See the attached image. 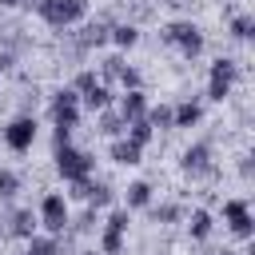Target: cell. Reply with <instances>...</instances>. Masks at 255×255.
Returning a JSON list of instances; mask_svg holds the SVG:
<instances>
[{
	"instance_id": "1",
	"label": "cell",
	"mask_w": 255,
	"mask_h": 255,
	"mask_svg": "<svg viewBox=\"0 0 255 255\" xmlns=\"http://www.w3.org/2000/svg\"><path fill=\"white\" fill-rule=\"evenodd\" d=\"M52 159H56V171H60L64 183L88 179L92 167H96V159H92L84 147H72V139H68V143H52Z\"/></svg>"
},
{
	"instance_id": "2",
	"label": "cell",
	"mask_w": 255,
	"mask_h": 255,
	"mask_svg": "<svg viewBox=\"0 0 255 255\" xmlns=\"http://www.w3.org/2000/svg\"><path fill=\"white\" fill-rule=\"evenodd\" d=\"M159 40L171 44V48H179L183 60H195V56L203 52V28L191 24V20H171V24H163V28H159Z\"/></svg>"
},
{
	"instance_id": "3",
	"label": "cell",
	"mask_w": 255,
	"mask_h": 255,
	"mask_svg": "<svg viewBox=\"0 0 255 255\" xmlns=\"http://www.w3.org/2000/svg\"><path fill=\"white\" fill-rule=\"evenodd\" d=\"M36 16L52 28H72L80 20H88V0H40L36 4Z\"/></svg>"
},
{
	"instance_id": "4",
	"label": "cell",
	"mask_w": 255,
	"mask_h": 255,
	"mask_svg": "<svg viewBox=\"0 0 255 255\" xmlns=\"http://www.w3.org/2000/svg\"><path fill=\"white\" fill-rule=\"evenodd\" d=\"M235 76H239V64L231 60V56H219L215 64H211V72H207V100H215V104H223L227 96H231V88H235Z\"/></svg>"
},
{
	"instance_id": "5",
	"label": "cell",
	"mask_w": 255,
	"mask_h": 255,
	"mask_svg": "<svg viewBox=\"0 0 255 255\" xmlns=\"http://www.w3.org/2000/svg\"><path fill=\"white\" fill-rule=\"evenodd\" d=\"M179 167H183V175H191V179H215V175H219V167H215V159H211V143H207V139H199V143L183 147Z\"/></svg>"
},
{
	"instance_id": "6",
	"label": "cell",
	"mask_w": 255,
	"mask_h": 255,
	"mask_svg": "<svg viewBox=\"0 0 255 255\" xmlns=\"http://www.w3.org/2000/svg\"><path fill=\"white\" fill-rule=\"evenodd\" d=\"M48 116H52V128H76L80 124V92L76 88H60V92H52V108H48Z\"/></svg>"
},
{
	"instance_id": "7",
	"label": "cell",
	"mask_w": 255,
	"mask_h": 255,
	"mask_svg": "<svg viewBox=\"0 0 255 255\" xmlns=\"http://www.w3.org/2000/svg\"><path fill=\"white\" fill-rule=\"evenodd\" d=\"M68 199L60 195V191H48L44 199H40V211H36V219H40V227L48 231V235H64V227H68Z\"/></svg>"
},
{
	"instance_id": "8",
	"label": "cell",
	"mask_w": 255,
	"mask_h": 255,
	"mask_svg": "<svg viewBox=\"0 0 255 255\" xmlns=\"http://www.w3.org/2000/svg\"><path fill=\"white\" fill-rule=\"evenodd\" d=\"M128 223H131L128 207H112V211H108V219H104V231H100V251H104V255H120V251H124Z\"/></svg>"
},
{
	"instance_id": "9",
	"label": "cell",
	"mask_w": 255,
	"mask_h": 255,
	"mask_svg": "<svg viewBox=\"0 0 255 255\" xmlns=\"http://www.w3.org/2000/svg\"><path fill=\"white\" fill-rule=\"evenodd\" d=\"M0 139L12 147V151H28L32 143H36V116H12L4 128H0Z\"/></svg>"
},
{
	"instance_id": "10",
	"label": "cell",
	"mask_w": 255,
	"mask_h": 255,
	"mask_svg": "<svg viewBox=\"0 0 255 255\" xmlns=\"http://www.w3.org/2000/svg\"><path fill=\"white\" fill-rule=\"evenodd\" d=\"M223 223L235 239H251L255 235V219H251V207L243 199H223Z\"/></svg>"
},
{
	"instance_id": "11",
	"label": "cell",
	"mask_w": 255,
	"mask_h": 255,
	"mask_svg": "<svg viewBox=\"0 0 255 255\" xmlns=\"http://www.w3.org/2000/svg\"><path fill=\"white\" fill-rule=\"evenodd\" d=\"M4 227H8V239H32L40 219H36L32 207H8L4 211Z\"/></svg>"
},
{
	"instance_id": "12",
	"label": "cell",
	"mask_w": 255,
	"mask_h": 255,
	"mask_svg": "<svg viewBox=\"0 0 255 255\" xmlns=\"http://www.w3.org/2000/svg\"><path fill=\"white\" fill-rule=\"evenodd\" d=\"M147 215H151V223L171 227V223H183L187 207H183V203H175V199H163V203H147Z\"/></svg>"
},
{
	"instance_id": "13",
	"label": "cell",
	"mask_w": 255,
	"mask_h": 255,
	"mask_svg": "<svg viewBox=\"0 0 255 255\" xmlns=\"http://www.w3.org/2000/svg\"><path fill=\"white\" fill-rule=\"evenodd\" d=\"M199 120H203V104H199L195 96L171 108V131H175V128H195Z\"/></svg>"
},
{
	"instance_id": "14",
	"label": "cell",
	"mask_w": 255,
	"mask_h": 255,
	"mask_svg": "<svg viewBox=\"0 0 255 255\" xmlns=\"http://www.w3.org/2000/svg\"><path fill=\"white\" fill-rule=\"evenodd\" d=\"M108 155H112L116 163H124V167H135V163L143 159V147H139V143H131L128 135H116V139H112V147H108Z\"/></svg>"
},
{
	"instance_id": "15",
	"label": "cell",
	"mask_w": 255,
	"mask_h": 255,
	"mask_svg": "<svg viewBox=\"0 0 255 255\" xmlns=\"http://www.w3.org/2000/svg\"><path fill=\"white\" fill-rule=\"evenodd\" d=\"M108 44H116L120 52L135 48V44H139V24H131V20H116L112 32H108Z\"/></svg>"
},
{
	"instance_id": "16",
	"label": "cell",
	"mask_w": 255,
	"mask_h": 255,
	"mask_svg": "<svg viewBox=\"0 0 255 255\" xmlns=\"http://www.w3.org/2000/svg\"><path fill=\"white\" fill-rule=\"evenodd\" d=\"M124 120H139V116H147V96H143V88H128L124 96H120V108H116Z\"/></svg>"
},
{
	"instance_id": "17",
	"label": "cell",
	"mask_w": 255,
	"mask_h": 255,
	"mask_svg": "<svg viewBox=\"0 0 255 255\" xmlns=\"http://www.w3.org/2000/svg\"><path fill=\"white\" fill-rule=\"evenodd\" d=\"M183 223H187V235H191L195 243H203V239L211 235V227H215V215H211L207 207H195L191 215H183Z\"/></svg>"
},
{
	"instance_id": "18",
	"label": "cell",
	"mask_w": 255,
	"mask_h": 255,
	"mask_svg": "<svg viewBox=\"0 0 255 255\" xmlns=\"http://www.w3.org/2000/svg\"><path fill=\"white\" fill-rule=\"evenodd\" d=\"M96 131H100V135H108V139H116V135H124V131H128V120H124L116 108H104V112H96Z\"/></svg>"
},
{
	"instance_id": "19",
	"label": "cell",
	"mask_w": 255,
	"mask_h": 255,
	"mask_svg": "<svg viewBox=\"0 0 255 255\" xmlns=\"http://www.w3.org/2000/svg\"><path fill=\"white\" fill-rule=\"evenodd\" d=\"M84 203L96 207V211H100V207H112V203H116V187L104 183V179H88V195H84Z\"/></svg>"
},
{
	"instance_id": "20",
	"label": "cell",
	"mask_w": 255,
	"mask_h": 255,
	"mask_svg": "<svg viewBox=\"0 0 255 255\" xmlns=\"http://www.w3.org/2000/svg\"><path fill=\"white\" fill-rule=\"evenodd\" d=\"M96 227H100V211H96V207H84L80 215H68V227H64V231H68V235H92Z\"/></svg>"
},
{
	"instance_id": "21",
	"label": "cell",
	"mask_w": 255,
	"mask_h": 255,
	"mask_svg": "<svg viewBox=\"0 0 255 255\" xmlns=\"http://www.w3.org/2000/svg\"><path fill=\"white\" fill-rule=\"evenodd\" d=\"M28 44H32V40L24 36V28H20V24H8V28H0V48H4V52L20 56V52H24Z\"/></svg>"
},
{
	"instance_id": "22",
	"label": "cell",
	"mask_w": 255,
	"mask_h": 255,
	"mask_svg": "<svg viewBox=\"0 0 255 255\" xmlns=\"http://www.w3.org/2000/svg\"><path fill=\"white\" fill-rule=\"evenodd\" d=\"M80 104H88L92 112H104V108H112V92H108V84L104 80H96L84 96H80Z\"/></svg>"
},
{
	"instance_id": "23",
	"label": "cell",
	"mask_w": 255,
	"mask_h": 255,
	"mask_svg": "<svg viewBox=\"0 0 255 255\" xmlns=\"http://www.w3.org/2000/svg\"><path fill=\"white\" fill-rule=\"evenodd\" d=\"M147 203H151V183L147 179L128 183V211H147Z\"/></svg>"
},
{
	"instance_id": "24",
	"label": "cell",
	"mask_w": 255,
	"mask_h": 255,
	"mask_svg": "<svg viewBox=\"0 0 255 255\" xmlns=\"http://www.w3.org/2000/svg\"><path fill=\"white\" fill-rule=\"evenodd\" d=\"M227 32H231L235 40H251V36H255V16H251V12H235V16L227 20Z\"/></svg>"
},
{
	"instance_id": "25",
	"label": "cell",
	"mask_w": 255,
	"mask_h": 255,
	"mask_svg": "<svg viewBox=\"0 0 255 255\" xmlns=\"http://www.w3.org/2000/svg\"><path fill=\"white\" fill-rule=\"evenodd\" d=\"M131 143H139V147H147L151 143V135H155V128L147 124V116H139V120H128V131H124Z\"/></svg>"
},
{
	"instance_id": "26",
	"label": "cell",
	"mask_w": 255,
	"mask_h": 255,
	"mask_svg": "<svg viewBox=\"0 0 255 255\" xmlns=\"http://www.w3.org/2000/svg\"><path fill=\"white\" fill-rule=\"evenodd\" d=\"M24 255H60V235H32L28 239V251Z\"/></svg>"
},
{
	"instance_id": "27",
	"label": "cell",
	"mask_w": 255,
	"mask_h": 255,
	"mask_svg": "<svg viewBox=\"0 0 255 255\" xmlns=\"http://www.w3.org/2000/svg\"><path fill=\"white\" fill-rule=\"evenodd\" d=\"M16 195H20V175L8 171V167H0V203H12Z\"/></svg>"
},
{
	"instance_id": "28",
	"label": "cell",
	"mask_w": 255,
	"mask_h": 255,
	"mask_svg": "<svg viewBox=\"0 0 255 255\" xmlns=\"http://www.w3.org/2000/svg\"><path fill=\"white\" fill-rule=\"evenodd\" d=\"M124 64H128L124 56H104V60H100V80H104V84H108V80H120Z\"/></svg>"
},
{
	"instance_id": "29",
	"label": "cell",
	"mask_w": 255,
	"mask_h": 255,
	"mask_svg": "<svg viewBox=\"0 0 255 255\" xmlns=\"http://www.w3.org/2000/svg\"><path fill=\"white\" fill-rule=\"evenodd\" d=\"M147 124L171 131V104H155V108H147Z\"/></svg>"
},
{
	"instance_id": "30",
	"label": "cell",
	"mask_w": 255,
	"mask_h": 255,
	"mask_svg": "<svg viewBox=\"0 0 255 255\" xmlns=\"http://www.w3.org/2000/svg\"><path fill=\"white\" fill-rule=\"evenodd\" d=\"M124 4H128V20H131V24H143V20H151V12H155L151 0H124Z\"/></svg>"
},
{
	"instance_id": "31",
	"label": "cell",
	"mask_w": 255,
	"mask_h": 255,
	"mask_svg": "<svg viewBox=\"0 0 255 255\" xmlns=\"http://www.w3.org/2000/svg\"><path fill=\"white\" fill-rule=\"evenodd\" d=\"M120 84H124V92H128V88H143V76H139L131 64H124V72H120Z\"/></svg>"
},
{
	"instance_id": "32",
	"label": "cell",
	"mask_w": 255,
	"mask_h": 255,
	"mask_svg": "<svg viewBox=\"0 0 255 255\" xmlns=\"http://www.w3.org/2000/svg\"><path fill=\"white\" fill-rule=\"evenodd\" d=\"M96 80H100V76H96V72H88V68H84V72H80V76H76V80H72V88H76V92H80V96H84V92H88V88H92V84H96Z\"/></svg>"
},
{
	"instance_id": "33",
	"label": "cell",
	"mask_w": 255,
	"mask_h": 255,
	"mask_svg": "<svg viewBox=\"0 0 255 255\" xmlns=\"http://www.w3.org/2000/svg\"><path fill=\"white\" fill-rule=\"evenodd\" d=\"M12 68H16V56L0 48V76H4V72H12Z\"/></svg>"
},
{
	"instance_id": "34",
	"label": "cell",
	"mask_w": 255,
	"mask_h": 255,
	"mask_svg": "<svg viewBox=\"0 0 255 255\" xmlns=\"http://www.w3.org/2000/svg\"><path fill=\"white\" fill-rule=\"evenodd\" d=\"M239 175H243V179H251V155H243V159H239Z\"/></svg>"
},
{
	"instance_id": "35",
	"label": "cell",
	"mask_w": 255,
	"mask_h": 255,
	"mask_svg": "<svg viewBox=\"0 0 255 255\" xmlns=\"http://www.w3.org/2000/svg\"><path fill=\"white\" fill-rule=\"evenodd\" d=\"M159 4H167V8H171V12H183V8H187V4H191V0H159Z\"/></svg>"
},
{
	"instance_id": "36",
	"label": "cell",
	"mask_w": 255,
	"mask_h": 255,
	"mask_svg": "<svg viewBox=\"0 0 255 255\" xmlns=\"http://www.w3.org/2000/svg\"><path fill=\"white\" fill-rule=\"evenodd\" d=\"M203 255H235V251H231V247H207Z\"/></svg>"
},
{
	"instance_id": "37",
	"label": "cell",
	"mask_w": 255,
	"mask_h": 255,
	"mask_svg": "<svg viewBox=\"0 0 255 255\" xmlns=\"http://www.w3.org/2000/svg\"><path fill=\"white\" fill-rule=\"evenodd\" d=\"M24 0H0V8H20Z\"/></svg>"
},
{
	"instance_id": "38",
	"label": "cell",
	"mask_w": 255,
	"mask_h": 255,
	"mask_svg": "<svg viewBox=\"0 0 255 255\" xmlns=\"http://www.w3.org/2000/svg\"><path fill=\"white\" fill-rule=\"evenodd\" d=\"M8 239V227H4V211H0V243Z\"/></svg>"
},
{
	"instance_id": "39",
	"label": "cell",
	"mask_w": 255,
	"mask_h": 255,
	"mask_svg": "<svg viewBox=\"0 0 255 255\" xmlns=\"http://www.w3.org/2000/svg\"><path fill=\"white\" fill-rule=\"evenodd\" d=\"M36 4H40V0H24L20 8H28V12H36Z\"/></svg>"
},
{
	"instance_id": "40",
	"label": "cell",
	"mask_w": 255,
	"mask_h": 255,
	"mask_svg": "<svg viewBox=\"0 0 255 255\" xmlns=\"http://www.w3.org/2000/svg\"><path fill=\"white\" fill-rule=\"evenodd\" d=\"M76 255H104V251H76Z\"/></svg>"
}]
</instances>
